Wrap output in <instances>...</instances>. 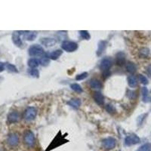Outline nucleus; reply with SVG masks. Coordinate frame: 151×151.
<instances>
[{
	"label": "nucleus",
	"mask_w": 151,
	"mask_h": 151,
	"mask_svg": "<svg viewBox=\"0 0 151 151\" xmlns=\"http://www.w3.org/2000/svg\"><path fill=\"white\" fill-rule=\"evenodd\" d=\"M67 133L63 135L62 132H61V131H58V134L56 135V136L54 137V139L52 140V142H51L50 144L48 146V147L46 148V150H45V151L52 150L59 147L61 145H64V144H67V142H69V140L66 138H67Z\"/></svg>",
	"instance_id": "f257e3e1"
},
{
	"label": "nucleus",
	"mask_w": 151,
	"mask_h": 151,
	"mask_svg": "<svg viewBox=\"0 0 151 151\" xmlns=\"http://www.w3.org/2000/svg\"><path fill=\"white\" fill-rule=\"evenodd\" d=\"M61 48L67 52H73L78 49V44L73 41L65 40L62 42Z\"/></svg>",
	"instance_id": "f03ea898"
},
{
	"label": "nucleus",
	"mask_w": 151,
	"mask_h": 151,
	"mask_svg": "<svg viewBox=\"0 0 151 151\" xmlns=\"http://www.w3.org/2000/svg\"><path fill=\"white\" fill-rule=\"evenodd\" d=\"M29 54L31 57H40L44 54L43 48L40 45L35 44L30 47Z\"/></svg>",
	"instance_id": "7ed1b4c3"
},
{
	"label": "nucleus",
	"mask_w": 151,
	"mask_h": 151,
	"mask_svg": "<svg viewBox=\"0 0 151 151\" xmlns=\"http://www.w3.org/2000/svg\"><path fill=\"white\" fill-rule=\"evenodd\" d=\"M116 145V140L114 138H112V137L107 138L104 139L102 141L103 147L104 148L105 150H107L114 149Z\"/></svg>",
	"instance_id": "20e7f679"
},
{
	"label": "nucleus",
	"mask_w": 151,
	"mask_h": 151,
	"mask_svg": "<svg viewBox=\"0 0 151 151\" xmlns=\"http://www.w3.org/2000/svg\"><path fill=\"white\" fill-rule=\"evenodd\" d=\"M113 61L111 58L107 57V58H103L100 63V69L102 70L103 72L106 71H110V69L113 66Z\"/></svg>",
	"instance_id": "39448f33"
},
{
	"label": "nucleus",
	"mask_w": 151,
	"mask_h": 151,
	"mask_svg": "<svg viewBox=\"0 0 151 151\" xmlns=\"http://www.w3.org/2000/svg\"><path fill=\"white\" fill-rule=\"evenodd\" d=\"M140 139L138 136L135 134H131V135L126 136L125 138V145L127 147L135 145V144L140 143Z\"/></svg>",
	"instance_id": "423d86ee"
},
{
	"label": "nucleus",
	"mask_w": 151,
	"mask_h": 151,
	"mask_svg": "<svg viewBox=\"0 0 151 151\" xmlns=\"http://www.w3.org/2000/svg\"><path fill=\"white\" fill-rule=\"evenodd\" d=\"M23 140L26 144L30 147H32L35 144V136L33 132L30 130H27V131H25L23 135Z\"/></svg>",
	"instance_id": "0eeeda50"
},
{
	"label": "nucleus",
	"mask_w": 151,
	"mask_h": 151,
	"mask_svg": "<svg viewBox=\"0 0 151 151\" xmlns=\"http://www.w3.org/2000/svg\"><path fill=\"white\" fill-rule=\"evenodd\" d=\"M37 115V110L33 107H30L25 110L24 113V119L26 120H33Z\"/></svg>",
	"instance_id": "6e6552de"
},
{
	"label": "nucleus",
	"mask_w": 151,
	"mask_h": 151,
	"mask_svg": "<svg viewBox=\"0 0 151 151\" xmlns=\"http://www.w3.org/2000/svg\"><path fill=\"white\" fill-rule=\"evenodd\" d=\"M7 142L11 147H15L19 144V136L17 134L12 133L10 134L8 137Z\"/></svg>",
	"instance_id": "1a4fd4ad"
},
{
	"label": "nucleus",
	"mask_w": 151,
	"mask_h": 151,
	"mask_svg": "<svg viewBox=\"0 0 151 151\" xmlns=\"http://www.w3.org/2000/svg\"><path fill=\"white\" fill-rule=\"evenodd\" d=\"M126 54L122 52H119L116 54V64L119 67H122L126 64Z\"/></svg>",
	"instance_id": "9d476101"
},
{
	"label": "nucleus",
	"mask_w": 151,
	"mask_h": 151,
	"mask_svg": "<svg viewBox=\"0 0 151 151\" xmlns=\"http://www.w3.org/2000/svg\"><path fill=\"white\" fill-rule=\"evenodd\" d=\"M93 98L96 103L98 105H104V97L103 95V94L100 92H95L93 94Z\"/></svg>",
	"instance_id": "9b49d317"
},
{
	"label": "nucleus",
	"mask_w": 151,
	"mask_h": 151,
	"mask_svg": "<svg viewBox=\"0 0 151 151\" xmlns=\"http://www.w3.org/2000/svg\"><path fill=\"white\" fill-rule=\"evenodd\" d=\"M20 120V114L17 111L11 112L8 116V122L9 123H15Z\"/></svg>",
	"instance_id": "f8f14e48"
},
{
	"label": "nucleus",
	"mask_w": 151,
	"mask_h": 151,
	"mask_svg": "<svg viewBox=\"0 0 151 151\" xmlns=\"http://www.w3.org/2000/svg\"><path fill=\"white\" fill-rule=\"evenodd\" d=\"M62 54H63V52L61 50H60V49H58V50L53 51V52H52L51 53L47 54L46 55L50 60H54V61H55V60H58V58L62 55Z\"/></svg>",
	"instance_id": "ddd939ff"
},
{
	"label": "nucleus",
	"mask_w": 151,
	"mask_h": 151,
	"mask_svg": "<svg viewBox=\"0 0 151 151\" xmlns=\"http://www.w3.org/2000/svg\"><path fill=\"white\" fill-rule=\"evenodd\" d=\"M107 45V42L105 41V40H101V41L98 42V45H97V55L101 56L103 54V52H104V50L106 49Z\"/></svg>",
	"instance_id": "4468645a"
},
{
	"label": "nucleus",
	"mask_w": 151,
	"mask_h": 151,
	"mask_svg": "<svg viewBox=\"0 0 151 151\" xmlns=\"http://www.w3.org/2000/svg\"><path fill=\"white\" fill-rule=\"evenodd\" d=\"M67 104L75 110H77L81 106V100L79 98H72L67 102Z\"/></svg>",
	"instance_id": "2eb2a0df"
},
{
	"label": "nucleus",
	"mask_w": 151,
	"mask_h": 151,
	"mask_svg": "<svg viewBox=\"0 0 151 151\" xmlns=\"http://www.w3.org/2000/svg\"><path fill=\"white\" fill-rule=\"evenodd\" d=\"M41 42L45 47H52L55 45L56 40H54V39H51V38H44V39H42Z\"/></svg>",
	"instance_id": "dca6fc26"
},
{
	"label": "nucleus",
	"mask_w": 151,
	"mask_h": 151,
	"mask_svg": "<svg viewBox=\"0 0 151 151\" xmlns=\"http://www.w3.org/2000/svg\"><path fill=\"white\" fill-rule=\"evenodd\" d=\"M128 84L130 88H135L138 86V80L135 76H129L128 77Z\"/></svg>",
	"instance_id": "f3484780"
},
{
	"label": "nucleus",
	"mask_w": 151,
	"mask_h": 151,
	"mask_svg": "<svg viewBox=\"0 0 151 151\" xmlns=\"http://www.w3.org/2000/svg\"><path fill=\"white\" fill-rule=\"evenodd\" d=\"M12 41L17 46H21L22 40L20 39V33L18 32H15L12 34Z\"/></svg>",
	"instance_id": "a211bd4d"
},
{
	"label": "nucleus",
	"mask_w": 151,
	"mask_h": 151,
	"mask_svg": "<svg viewBox=\"0 0 151 151\" xmlns=\"http://www.w3.org/2000/svg\"><path fill=\"white\" fill-rule=\"evenodd\" d=\"M23 35H24V38L28 41H32L36 38L37 33L36 32H31V31H23Z\"/></svg>",
	"instance_id": "6ab92c4d"
},
{
	"label": "nucleus",
	"mask_w": 151,
	"mask_h": 151,
	"mask_svg": "<svg viewBox=\"0 0 151 151\" xmlns=\"http://www.w3.org/2000/svg\"><path fill=\"white\" fill-rule=\"evenodd\" d=\"M90 86L94 89H101L102 88V83L97 79H92L90 82Z\"/></svg>",
	"instance_id": "aec40b11"
},
{
	"label": "nucleus",
	"mask_w": 151,
	"mask_h": 151,
	"mask_svg": "<svg viewBox=\"0 0 151 151\" xmlns=\"http://www.w3.org/2000/svg\"><path fill=\"white\" fill-rule=\"evenodd\" d=\"M126 70H127V72L131 74H133L136 72L137 70V67L136 65L133 63V62H128V63L126 64Z\"/></svg>",
	"instance_id": "412c9836"
},
{
	"label": "nucleus",
	"mask_w": 151,
	"mask_h": 151,
	"mask_svg": "<svg viewBox=\"0 0 151 151\" xmlns=\"http://www.w3.org/2000/svg\"><path fill=\"white\" fill-rule=\"evenodd\" d=\"M40 61H38L36 58H30L28 61V66L31 69H36L40 65Z\"/></svg>",
	"instance_id": "4be33fe9"
},
{
	"label": "nucleus",
	"mask_w": 151,
	"mask_h": 151,
	"mask_svg": "<svg viewBox=\"0 0 151 151\" xmlns=\"http://www.w3.org/2000/svg\"><path fill=\"white\" fill-rule=\"evenodd\" d=\"M141 94H142V99H143V101L145 103H147L149 100V92H148V89L147 88H146V87H142L141 88Z\"/></svg>",
	"instance_id": "5701e85b"
},
{
	"label": "nucleus",
	"mask_w": 151,
	"mask_h": 151,
	"mask_svg": "<svg viewBox=\"0 0 151 151\" xmlns=\"http://www.w3.org/2000/svg\"><path fill=\"white\" fill-rule=\"evenodd\" d=\"M150 54V49L148 48H142L139 51V56L141 58H146Z\"/></svg>",
	"instance_id": "b1692460"
},
{
	"label": "nucleus",
	"mask_w": 151,
	"mask_h": 151,
	"mask_svg": "<svg viewBox=\"0 0 151 151\" xmlns=\"http://www.w3.org/2000/svg\"><path fill=\"white\" fill-rule=\"evenodd\" d=\"M70 88H71V89L73 91L77 92V93H82V92H83V88L78 83H73V84H71L70 85Z\"/></svg>",
	"instance_id": "393cba45"
},
{
	"label": "nucleus",
	"mask_w": 151,
	"mask_h": 151,
	"mask_svg": "<svg viewBox=\"0 0 151 151\" xmlns=\"http://www.w3.org/2000/svg\"><path fill=\"white\" fill-rule=\"evenodd\" d=\"M137 151H151V143H146L137 150Z\"/></svg>",
	"instance_id": "a878e982"
},
{
	"label": "nucleus",
	"mask_w": 151,
	"mask_h": 151,
	"mask_svg": "<svg viewBox=\"0 0 151 151\" xmlns=\"http://www.w3.org/2000/svg\"><path fill=\"white\" fill-rule=\"evenodd\" d=\"M79 34H80V36H81V37L83 38V40H89L91 39L90 33H89V32L87 30L79 31Z\"/></svg>",
	"instance_id": "bb28decb"
},
{
	"label": "nucleus",
	"mask_w": 151,
	"mask_h": 151,
	"mask_svg": "<svg viewBox=\"0 0 151 151\" xmlns=\"http://www.w3.org/2000/svg\"><path fill=\"white\" fill-rule=\"evenodd\" d=\"M40 63L41 64L42 66L46 67V66H48V65L49 64V63H50V59H49V58L47 57L46 54H45V57H43V58H42L41 59H40Z\"/></svg>",
	"instance_id": "cd10ccee"
},
{
	"label": "nucleus",
	"mask_w": 151,
	"mask_h": 151,
	"mask_svg": "<svg viewBox=\"0 0 151 151\" xmlns=\"http://www.w3.org/2000/svg\"><path fill=\"white\" fill-rule=\"evenodd\" d=\"M6 69H7L8 71H10V72H12V73H18V69H17V67H15V65L11 64H6Z\"/></svg>",
	"instance_id": "c85d7f7f"
},
{
	"label": "nucleus",
	"mask_w": 151,
	"mask_h": 151,
	"mask_svg": "<svg viewBox=\"0 0 151 151\" xmlns=\"http://www.w3.org/2000/svg\"><path fill=\"white\" fill-rule=\"evenodd\" d=\"M88 75V73L87 72H83L80 74H78V75L76 76V79L77 81L83 80V79H85V78H87Z\"/></svg>",
	"instance_id": "c756f323"
},
{
	"label": "nucleus",
	"mask_w": 151,
	"mask_h": 151,
	"mask_svg": "<svg viewBox=\"0 0 151 151\" xmlns=\"http://www.w3.org/2000/svg\"><path fill=\"white\" fill-rule=\"evenodd\" d=\"M29 74L31 76H32V77L39 78V76H40V72H39V70H36V69H31V70H30Z\"/></svg>",
	"instance_id": "7c9ffc66"
},
{
	"label": "nucleus",
	"mask_w": 151,
	"mask_h": 151,
	"mask_svg": "<svg viewBox=\"0 0 151 151\" xmlns=\"http://www.w3.org/2000/svg\"><path fill=\"white\" fill-rule=\"evenodd\" d=\"M127 97H128L131 100H134V99L136 98L137 97V94L135 91H131V90H128L127 91Z\"/></svg>",
	"instance_id": "2f4dec72"
},
{
	"label": "nucleus",
	"mask_w": 151,
	"mask_h": 151,
	"mask_svg": "<svg viewBox=\"0 0 151 151\" xmlns=\"http://www.w3.org/2000/svg\"><path fill=\"white\" fill-rule=\"evenodd\" d=\"M139 78V81L140 82V83L143 85H147L148 83H149V82H148V79L145 76L142 75V74H140L138 76Z\"/></svg>",
	"instance_id": "473e14b6"
},
{
	"label": "nucleus",
	"mask_w": 151,
	"mask_h": 151,
	"mask_svg": "<svg viewBox=\"0 0 151 151\" xmlns=\"http://www.w3.org/2000/svg\"><path fill=\"white\" fill-rule=\"evenodd\" d=\"M147 113H144V114H141V115L139 116L138 117V119H137V122H138V126H140V125L142 124L143 121L145 119V118L147 117Z\"/></svg>",
	"instance_id": "72a5a7b5"
},
{
	"label": "nucleus",
	"mask_w": 151,
	"mask_h": 151,
	"mask_svg": "<svg viewBox=\"0 0 151 151\" xmlns=\"http://www.w3.org/2000/svg\"><path fill=\"white\" fill-rule=\"evenodd\" d=\"M105 108H106L107 111L109 113H110V114H113V113H116L115 107H114V106H113L112 104H107L105 107Z\"/></svg>",
	"instance_id": "f704fd0d"
},
{
	"label": "nucleus",
	"mask_w": 151,
	"mask_h": 151,
	"mask_svg": "<svg viewBox=\"0 0 151 151\" xmlns=\"http://www.w3.org/2000/svg\"><path fill=\"white\" fill-rule=\"evenodd\" d=\"M147 73L148 75L151 77V64H149L147 67Z\"/></svg>",
	"instance_id": "c9c22d12"
},
{
	"label": "nucleus",
	"mask_w": 151,
	"mask_h": 151,
	"mask_svg": "<svg viewBox=\"0 0 151 151\" xmlns=\"http://www.w3.org/2000/svg\"><path fill=\"white\" fill-rule=\"evenodd\" d=\"M5 67H6V65L4 64L3 63H2V62H0V73L2 72L5 70Z\"/></svg>",
	"instance_id": "e433bc0d"
},
{
	"label": "nucleus",
	"mask_w": 151,
	"mask_h": 151,
	"mask_svg": "<svg viewBox=\"0 0 151 151\" xmlns=\"http://www.w3.org/2000/svg\"><path fill=\"white\" fill-rule=\"evenodd\" d=\"M150 100H151V98H150Z\"/></svg>",
	"instance_id": "4c0bfd02"
}]
</instances>
